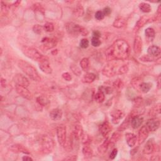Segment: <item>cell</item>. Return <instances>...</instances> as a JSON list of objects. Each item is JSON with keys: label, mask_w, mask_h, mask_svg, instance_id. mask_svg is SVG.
<instances>
[{"label": "cell", "mask_w": 161, "mask_h": 161, "mask_svg": "<svg viewBox=\"0 0 161 161\" xmlns=\"http://www.w3.org/2000/svg\"><path fill=\"white\" fill-rule=\"evenodd\" d=\"M143 83V80L140 78H134L131 80V84L133 88L138 91H141V86Z\"/></svg>", "instance_id": "d4e9b609"}, {"label": "cell", "mask_w": 161, "mask_h": 161, "mask_svg": "<svg viewBox=\"0 0 161 161\" xmlns=\"http://www.w3.org/2000/svg\"><path fill=\"white\" fill-rule=\"evenodd\" d=\"M94 99L97 103H103V101H105V94L102 91H100L98 93H96V94L95 95Z\"/></svg>", "instance_id": "4dcf8cb0"}, {"label": "cell", "mask_w": 161, "mask_h": 161, "mask_svg": "<svg viewBox=\"0 0 161 161\" xmlns=\"http://www.w3.org/2000/svg\"><path fill=\"white\" fill-rule=\"evenodd\" d=\"M93 37L99 38L101 37V33L99 31L96 30L93 32Z\"/></svg>", "instance_id": "db71d44e"}, {"label": "cell", "mask_w": 161, "mask_h": 161, "mask_svg": "<svg viewBox=\"0 0 161 161\" xmlns=\"http://www.w3.org/2000/svg\"><path fill=\"white\" fill-rule=\"evenodd\" d=\"M89 46V41L86 39H83L80 42V47L83 49H86Z\"/></svg>", "instance_id": "bcb514c9"}, {"label": "cell", "mask_w": 161, "mask_h": 161, "mask_svg": "<svg viewBox=\"0 0 161 161\" xmlns=\"http://www.w3.org/2000/svg\"><path fill=\"white\" fill-rule=\"evenodd\" d=\"M143 121V118L139 116L133 117L130 120V124L133 129H136L141 126Z\"/></svg>", "instance_id": "7402d4cb"}, {"label": "cell", "mask_w": 161, "mask_h": 161, "mask_svg": "<svg viewBox=\"0 0 161 161\" xmlns=\"http://www.w3.org/2000/svg\"><path fill=\"white\" fill-rule=\"evenodd\" d=\"M142 50V40L139 36H137L135 38L133 42V51L135 54H140Z\"/></svg>", "instance_id": "9a60e30c"}, {"label": "cell", "mask_w": 161, "mask_h": 161, "mask_svg": "<svg viewBox=\"0 0 161 161\" xmlns=\"http://www.w3.org/2000/svg\"><path fill=\"white\" fill-rule=\"evenodd\" d=\"M103 14H104L105 16V15H106V16H108V15H109L110 14H111V13H112L111 8H109V7H106V8H105L104 9H103Z\"/></svg>", "instance_id": "816d5d0a"}, {"label": "cell", "mask_w": 161, "mask_h": 161, "mask_svg": "<svg viewBox=\"0 0 161 161\" xmlns=\"http://www.w3.org/2000/svg\"><path fill=\"white\" fill-rule=\"evenodd\" d=\"M66 28L67 32L71 35H77L80 34L83 36H86L88 34V31L86 28L74 23H67Z\"/></svg>", "instance_id": "5b68a950"}, {"label": "cell", "mask_w": 161, "mask_h": 161, "mask_svg": "<svg viewBox=\"0 0 161 161\" xmlns=\"http://www.w3.org/2000/svg\"><path fill=\"white\" fill-rule=\"evenodd\" d=\"M160 125V119L158 118H153L147 121L146 124L147 128L149 130V131L151 132H155L157 130Z\"/></svg>", "instance_id": "ba28073f"}, {"label": "cell", "mask_w": 161, "mask_h": 161, "mask_svg": "<svg viewBox=\"0 0 161 161\" xmlns=\"http://www.w3.org/2000/svg\"><path fill=\"white\" fill-rule=\"evenodd\" d=\"M15 82L18 85L24 86L27 88L29 86V80L28 79L22 74H18L15 76Z\"/></svg>", "instance_id": "7c38bea8"}, {"label": "cell", "mask_w": 161, "mask_h": 161, "mask_svg": "<svg viewBox=\"0 0 161 161\" xmlns=\"http://www.w3.org/2000/svg\"><path fill=\"white\" fill-rule=\"evenodd\" d=\"M96 79V75L92 73H88L84 74L83 78V82L84 83H91Z\"/></svg>", "instance_id": "484cf974"}, {"label": "cell", "mask_w": 161, "mask_h": 161, "mask_svg": "<svg viewBox=\"0 0 161 161\" xmlns=\"http://www.w3.org/2000/svg\"><path fill=\"white\" fill-rule=\"evenodd\" d=\"M83 154L86 157H91L93 154V152L90 145H84L83 148Z\"/></svg>", "instance_id": "f1b7e54d"}, {"label": "cell", "mask_w": 161, "mask_h": 161, "mask_svg": "<svg viewBox=\"0 0 161 161\" xmlns=\"http://www.w3.org/2000/svg\"><path fill=\"white\" fill-rule=\"evenodd\" d=\"M42 44L44 49H51L57 45V40L54 39H50V38L45 37L42 39Z\"/></svg>", "instance_id": "5bb4252c"}, {"label": "cell", "mask_w": 161, "mask_h": 161, "mask_svg": "<svg viewBox=\"0 0 161 161\" xmlns=\"http://www.w3.org/2000/svg\"><path fill=\"white\" fill-rule=\"evenodd\" d=\"M39 63L40 69L42 72H43V73L47 74H50L52 73V69L50 66V64L47 58L45 57Z\"/></svg>", "instance_id": "30bf717a"}, {"label": "cell", "mask_w": 161, "mask_h": 161, "mask_svg": "<svg viewBox=\"0 0 161 161\" xmlns=\"http://www.w3.org/2000/svg\"><path fill=\"white\" fill-rule=\"evenodd\" d=\"M149 56L152 57H159L160 55V49L157 45H151L147 49Z\"/></svg>", "instance_id": "e0dca14e"}, {"label": "cell", "mask_w": 161, "mask_h": 161, "mask_svg": "<svg viewBox=\"0 0 161 161\" xmlns=\"http://www.w3.org/2000/svg\"><path fill=\"white\" fill-rule=\"evenodd\" d=\"M112 130V126L108 121L103 123L100 126V132L103 137L107 136Z\"/></svg>", "instance_id": "ffe728a7"}, {"label": "cell", "mask_w": 161, "mask_h": 161, "mask_svg": "<svg viewBox=\"0 0 161 161\" xmlns=\"http://www.w3.org/2000/svg\"><path fill=\"white\" fill-rule=\"evenodd\" d=\"M148 20H149V18H148L147 16H142V18H141L138 20L136 25H135V28L137 29L141 28L147 22Z\"/></svg>", "instance_id": "836d02e7"}, {"label": "cell", "mask_w": 161, "mask_h": 161, "mask_svg": "<svg viewBox=\"0 0 161 161\" xmlns=\"http://www.w3.org/2000/svg\"><path fill=\"white\" fill-rule=\"evenodd\" d=\"M82 141L83 143H84V145H90V143L91 142V140L90 137L89 136L88 134L86 133H83L81 138H80Z\"/></svg>", "instance_id": "74e56055"}, {"label": "cell", "mask_w": 161, "mask_h": 161, "mask_svg": "<svg viewBox=\"0 0 161 161\" xmlns=\"http://www.w3.org/2000/svg\"><path fill=\"white\" fill-rule=\"evenodd\" d=\"M57 136L59 145L64 147L67 141L66 127L64 125H59L57 129Z\"/></svg>", "instance_id": "8992f818"}, {"label": "cell", "mask_w": 161, "mask_h": 161, "mask_svg": "<svg viewBox=\"0 0 161 161\" xmlns=\"http://www.w3.org/2000/svg\"><path fill=\"white\" fill-rule=\"evenodd\" d=\"M76 159H77V157H76V155H73V156H68L67 157L65 158L64 160H76Z\"/></svg>", "instance_id": "f5cc1de1"}, {"label": "cell", "mask_w": 161, "mask_h": 161, "mask_svg": "<svg viewBox=\"0 0 161 161\" xmlns=\"http://www.w3.org/2000/svg\"><path fill=\"white\" fill-rule=\"evenodd\" d=\"M16 91L18 93V94H19L21 96H22L23 98H24L25 99L30 100L33 98L32 93L27 90V88H25L24 86H22L20 85H18V84H16Z\"/></svg>", "instance_id": "9c48e42d"}, {"label": "cell", "mask_w": 161, "mask_h": 161, "mask_svg": "<svg viewBox=\"0 0 161 161\" xmlns=\"http://www.w3.org/2000/svg\"><path fill=\"white\" fill-rule=\"evenodd\" d=\"M37 101L41 106H45L49 103V100L44 96H39L37 99Z\"/></svg>", "instance_id": "ab89813d"}, {"label": "cell", "mask_w": 161, "mask_h": 161, "mask_svg": "<svg viewBox=\"0 0 161 161\" xmlns=\"http://www.w3.org/2000/svg\"><path fill=\"white\" fill-rule=\"evenodd\" d=\"M151 87H152V85L150 83L143 82L141 86V91L143 93H147L150 91Z\"/></svg>", "instance_id": "d590c367"}, {"label": "cell", "mask_w": 161, "mask_h": 161, "mask_svg": "<svg viewBox=\"0 0 161 161\" xmlns=\"http://www.w3.org/2000/svg\"><path fill=\"white\" fill-rule=\"evenodd\" d=\"M157 88L159 90L161 88V76L160 75L158 77L157 81Z\"/></svg>", "instance_id": "11a10c76"}, {"label": "cell", "mask_w": 161, "mask_h": 161, "mask_svg": "<svg viewBox=\"0 0 161 161\" xmlns=\"http://www.w3.org/2000/svg\"><path fill=\"white\" fill-rule=\"evenodd\" d=\"M50 118L53 121H59L60 120L62 117V110L58 108H55L52 109L49 113Z\"/></svg>", "instance_id": "ac0fdd59"}, {"label": "cell", "mask_w": 161, "mask_h": 161, "mask_svg": "<svg viewBox=\"0 0 161 161\" xmlns=\"http://www.w3.org/2000/svg\"><path fill=\"white\" fill-rule=\"evenodd\" d=\"M125 139L128 145L130 147L135 146L137 141V137L136 135L132 133H127L125 135Z\"/></svg>", "instance_id": "d6986e66"}, {"label": "cell", "mask_w": 161, "mask_h": 161, "mask_svg": "<svg viewBox=\"0 0 161 161\" xmlns=\"http://www.w3.org/2000/svg\"><path fill=\"white\" fill-rule=\"evenodd\" d=\"M62 76L64 78V79H65L66 80H67V81H71V80H72V76L69 73H63Z\"/></svg>", "instance_id": "681fc988"}, {"label": "cell", "mask_w": 161, "mask_h": 161, "mask_svg": "<svg viewBox=\"0 0 161 161\" xmlns=\"http://www.w3.org/2000/svg\"><path fill=\"white\" fill-rule=\"evenodd\" d=\"M126 24V20L122 16H118L113 22V27L117 28H121L124 27Z\"/></svg>", "instance_id": "cb8c5ba5"}, {"label": "cell", "mask_w": 161, "mask_h": 161, "mask_svg": "<svg viewBox=\"0 0 161 161\" xmlns=\"http://www.w3.org/2000/svg\"><path fill=\"white\" fill-rule=\"evenodd\" d=\"M22 52L27 57L39 62L45 57V56L41 54L37 49L32 47H30L24 46L22 47Z\"/></svg>", "instance_id": "277c9868"}, {"label": "cell", "mask_w": 161, "mask_h": 161, "mask_svg": "<svg viewBox=\"0 0 161 161\" xmlns=\"http://www.w3.org/2000/svg\"><path fill=\"white\" fill-rule=\"evenodd\" d=\"M1 86L3 88H5L6 87V80L5 79H1Z\"/></svg>", "instance_id": "9f6ffc18"}, {"label": "cell", "mask_w": 161, "mask_h": 161, "mask_svg": "<svg viewBox=\"0 0 161 161\" xmlns=\"http://www.w3.org/2000/svg\"><path fill=\"white\" fill-rule=\"evenodd\" d=\"M109 147V141L108 139H107L98 147V152L100 153V154H101V155L105 154L108 150Z\"/></svg>", "instance_id": "4316f807"}, {"label": "cell", "mask_w": 161, "mask_h": 161, "mask_svg": "<svg viewBox=\"0 0 161 161\" xmlns=\"http://www.w3.org/2000/svg\"><path fill=\"white\" fill-rule=\"evenodd\" d=\"M44 30L46 32H52L54 31V24L52 23H50V22H47L44 25Z\"/></svg>", "instance_id": "7bdbcfd3"}, {"label": "cell", "mask_w": 161, "mask_h": 161, "mask_svg": "<svg viewBox=\"0 0 161 161\" xmlns=\"http://www.w3.org/2000/svg\"><path fill=\"white\" fill-rule=\"evenodd\" d=\"M112 121L113 124H118L120 121V120H121L124 117V113L121 110L117 109L115 111H113L112 114Z\"/></svg>", "instance_id": "4fadbf2b"}, {"label": "cell", "mask_w": 161, "mask_h": 161, "mask_svg": "<svg viewBox=\"0 0 161 161\" xmlns=\"http://www.w3.org/2000/svg\"><path fill=\"white\" fill-rule=\"evenodd\" d=\"M143 99L142 98H140V97H137V98H135L133 100V104L134 105V107L136 108L141 107L143 104Z\"/></svg>", "instance_id": "60d3db41"}, {"label": "cell", "mask_w": 161, "mask_h": 161, "mask_svg": "<svg viewBox=\"0 0 161 161\" xmlns=\"http://www.w3.org/2000/svg\"><path fill=\"white\" fill-rule=\"evenodd\" d=\"M117 154H118V149H114L112 151L111 154H110V155H109V159H112V160L115 159V157H117Z\"/></svg>", "instance_id": "f907efd6"}, {"label": "cell", "mask_w": 161, "mask_h": 161, "mask_svg": "<svg viewBox=\"0 0 161 161\" xmlns=\"http://www.w3.org/2000/svg\"><path fill=\"white\" fill-rule=\"evenodd\" d=\"M71 69L72 71H73V73L76 76H79L80 74H81V71H80L79 67L76 64L72 65L71 66Z\"/></svg>", "instance_id": "b9f144b4"}, {"label": "cell", "mask_w": 161, "mask_h": 161, "mask_svg": "<svg viewBox=\"0 0 161 161\" xmlns=\"http://www.w3.org/2000/svg\"><path fill=\"white\" fill-rule=\"evenodd\" d=\"M18 66L22 70L25 74H27L29 78L35 81H40L41 78L37 71L35 67H33L29 63L25 62L23 60H20L18 62Z\"/></svg>", "instance_id": "3957f363"}, {"label": "cell", "mask_w": 161, "mask_h": 161, "mask_svg": "<svg viewBox=\"0 0 161 161\" xmlns=\"http://www.w3.org/2000/svg\"><path fill=\"white\" fill-rule=\"evenodd\" d=\"M130 53V46L124 40H118L108 48L105 52L109 61H123L127 59Z\"/></svg>", "instance_id": "6da1fadb"}, {"label": "cell", "mask_w": 161, "mask_h": 161, "mask_svg": "<svg viewBox=\"0 0 161 161\" xmlns=\"http://www.w3.org/2000/svg\"><path fill=\"white\" fill-rule=\"evenodd\" d=\"M120 134L118 132H115L112 136L111 139L109 140V144H111V145H114L118 140L120 139Z\"/></svg>", "instance_id": "8d00e7d4"}, {"label": "cell", "mask_w": 161, "mask_h": 161, "mask_svg": "<svg viewBox=\"0 0 161 161\" xmlns=\"http://www.w3.org/2000/svg\"><path fill=\"white\" fill-rule=\"evenodd\" d=\"M10 149L13 152H16V153H23L25 154H30V152L27 148H25L22 145H20V144H16V145H12L10 148Z\"/></svg>", "instance_id": "44dd1931"}, {"label": "cell", "mask_w": 161, "mask_h": 161, "mask_svg": "<svg viewBox=\"0 0 161 161\" xmlns=\"http://www.w3.org/2000/svg\"><path fill=\"white\" fill-rule=\"evenodd\" d=\"M128 71L129 67L126 64L118 65L117 61H110V62L104 67L102 73L107 77L111 78L117 74L120 75L125 74Z\"/></svg>", "instance_id": "7a4b0ae2"}, {"label": "cell", "mask_w": 161, "mask_h": 161, "mask_svg": "<svg viewBox=\"0 0 161 161\" xmlns=\"http://www.w3.org/2000/svg\"><path fill=\"white\" fill-rule=\"evenodd\" d=\"M148 136H149V130L147 128L146 125L142 126V128L140 129L138 132V142L139 145L145 142Z\"/></svg>", "instance_id": "8fae6325"}, {"label": "cell", "mask_w": 161, "mask_h": 161, "mask_svg": "<svg viewBox=\"0 0 161 161\" xmlns=\"http://www.w3.org/2000/svg\"><path fill=\"white\" fill-rule=\"evenodd\" d=\"M155 147V145L154 143V142L153 141V139L149 140V141L147 142L145 145L143 149V154H150L154 151Z\"/></svg>", "instance_id": "2e32d148"}, {"label": "cell", "mask_w": 161, "mask_h": 161, "mask_svg": "<svg viewBox=\"0 0 161 161\" xmlns=\"http://www.w3.org/2000/svg\"><path fill=\"white\" fill-rule=\"evenodd\" d=\"M42 30H43V27L40 25H35L33 27V31L37 34H40L42 32Z\"/></svg>", "instance_id": "ee69618b"}, {"label": "cell", "mask_w": 161, "mask_h": 161, "mask_svg": "<svg viewBox=\"0 0 161 161\" xmlns=\"http://www.w3.org/2000/svg\"><path fill=\"white\" fill-rule=\"evenodd\" d=\"M113 86L116 89V90H120L123 88V87H124V83H123V82L121 81V80L117 79L113 83Z\"/></svg>", "instance_id": "f35d334b"}, {"label": "cell", "mask_w": 161, "mask_h": 161, "mask_svg": "<svg viewBox=\"0 0 161 161\" xmlns=\"http://www.w3.org/2000/svg\"><path fill=\"white\" fill-rule=\"evenodd\" d=\"M84 8L81 5H80L76 6L73 10L74 15L76 16V17H80V16H82L84 15Z\"/></svg>", "instance_id": "f546056e"}, {"label": "cell", "mask_w": 161, "mask_h": 161, "mask_svg": "<svg viewBox=\"0 0 161 161\" xmlns=\"http://www.w3.org/2000/svg\"><path fill=\"white\" fill-rule=\"evenodd\" d=\"M80 66L82 69L84 71H87L90 67V61L88 58H83L80 62Z\"/></svg>", "instance_id": "d6a6232c"}, {"label": "cell", "mask_w": 161, "mask_h": 161, "mask_svg": "<svg viewBox=\"0 0 161 161\" xmlns=\"http://www.w3.org/2000/svg\"><path fill=\"white\" fill-rule=\"evenodd\" d=\"M145 33L146 37L151 40L153 39L155 35V32L154 29L152 28H147L145 30Z\"/></svg>", "instance_id": "e575fe53"}, {"label": "cell", "mask_w": 161, "mask_h": 161, "mask_svg": "<svg viewBox=\"0 0 161 161\" xmlns=\"http://www.w3.org/2000/svg\"><path fill=\"white\" fill-rule=\"evenodd\" d=\"M91 44L93 47H98L101 45V41L99 39V38L96 37H93L91 40Z\"/></svg>", "instance_id": "f6af8a7d"}, {"label": "cell", "mask_w": 161, "mask_h": 161, "mask_svg": "<svg viewBox=\"0 0 161 161\" xmlns=\"http://www.w3.org/2000/svg\"><path fill=\"white\" fill-rule=\"evenodd\" d=\"M100 89H101V91H102L104 94L106 93V94H111V93L113 92V90L110 88V87H101Z\"/></svg>", "instance_id": "7dc6e473"}, {"label": "cell", "mask_w": 161, "mask_h": 161, "mask_svg": "<svg viewBox=\"0 0 161 161\" xmlns=\"http://www.w3.org/2000/svg\"><path fill=\"white\" fill-rule=\"evenodd\" d=\"M22 159H23V160H25V161H27V160H33V159L31 158L30 157H29V156H23Z\"/></svg>", "instance_id": "6f0895ef"}, {"label": "cell", "mask_w": 161, "mask_h": 161, "mask_svg": "<svg viewBox=\"0 0 161 161\" xmlns=\"http://www.w3.org/2000/svg\"><path fill=\"white\" fill-rule=\"evenodd\" d=\"M54 142L48 137H44L42 142V149L44 153H50L53 150Z\"/></svg>", "instance_id": "52a82bcc"}, {"label": "cell", "mask_w": 161, "mask_h": 161, "mask_svg": "<svg viewBox=\"0 0 161 161\" xmlns=\"http://www.w3.org/2000/svg\"><path fill=\"white\" fill-rule=\"evenodd\" d=\"M160 113V104L156 105L155 107L150 109L149 113V115L150 117H155Z\"/></svg>", "instance_id": "83f0119b"}, {"label": "cell", "mask_w": 161, "mask_h": 161, "mask_svg": "<svg viewBox=\"0 0 161 161\" xmlns=\"http://www.w3.org/2000/svg\"><path fill=\"white\" fill-rule=\"evenodd\" d=\"M139 8L143 13H149L151 11V6L149 3H141L139 5Z\"/></svg>", "instance_id": "1f68e13d"}, {"label": "cell", "mask_w": 161, "mask_h": 161, "mask_svg": "<svg viewBox=\"0 0 161 161\" xmlns=\"http://www.w3.org/2000/svg\"><path fill=\"white\" fill-rule=\"evenodd\" d=\"M83 133H84L83 129V127L81 125L79 124H77L74 126L73 136L74 137V138L76 139H77V140L80 139Z\"/></svg>", "instance_id": "603a6c76"}, {"label": "cell", "mask_w": 161, "mask_h": 161, "mask_svg": "<svg viewBox=\"0 0 161 161\" xmlns=\"http://www.w3.org/2000/svg\"><path fill=\"white\" fill-rule=\"evenodd\" d=\"M104 16H105V15L103 14V11L99 10V11L96 12V13H95V18H96V20H103L104 18Z\"/></svg>", "instance_id": "c3c4849f"}]
</instances>
